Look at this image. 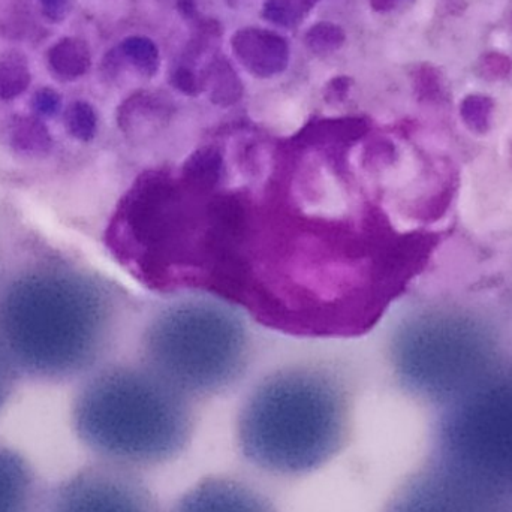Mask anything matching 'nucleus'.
I'll use <instances>...</instances> for the list:
<instances>
[{
	"label": "nucleus",
	"instance_id": "1",
	"mask_svg": "<svg viewBox=\"0 0 512 512\" xmlns=\"http://www.w3.org/2000/svg\"><path fill=\"white\" fill-rule=\"evenodd\" d=\"M408 155L363 119L215 135L159 165L137 221L161 294H206L294 336L354 337L396 298Z\"/></svg>",
	"mask_w": 512,
	"mask_h": 512
},
{
	"label": "nucleus",
	"instance_id": "2",
	"mask_svg": "<svg viewBox=\"0 0 512 512\" xmlns=\"http://www.w3.org/2000/svg\"><path fill=\"white\" fill-rule=\"evenodd\" d=\"M119 322L113 283L68 256H29L0 277V348L18 378H86L113 348Z\"/></svg>",
	"mask_w": 512,
	"mask_h": 512
},
{
	"label": "nucleus",
	"instance_id": "3",
	"mask_svg": "<svg viewBox=\"0 0 512 512\" xmlns=\"http://www.w3.org/2000/svg\"><path fill=\"white\" fill-rule=\"evenodd\" d=\"M354 411V390L336 370L321 364L280 367L243 399L237 448L249 466L268 477H307L349 447Z\"/></svg>",
	"mask_w": 512,
	"mask_h": 512
},
{
	"label": "nucleus",
	"instance_id": "4",
	"mask_svg": "<svg viewBox=\"0 0 512 512\" xmlns=\"http://www.w3.org/2000/svg\"><path fill=\"white\" fill-rule=\"evenodd\" d=\"M72 429L104 463L140 471L179 459L197 429L195 400L144 363L102 364L71 406Z\"/></svg>",
	"mask_w": 512,
	"mask_h": 512
},
{
	"label": "nucleus",
	"instance_id": "5",
	"mask_svg": "<svg viewBox=\"0 0 512 512\" xmlns=\"http://www.w3.org/2000/svg\"><path fill=\"white\" fill-rule=\"evenodd\" d=\"M177 297L147 322L143 363L191 399L227 393L251 360L245 313L210 295Z\"/></svg>",
	"mask_w": 512,
	"mask_h": 512
},
{
	"label": "nucleus",
	"instance_id": "6",
	"mask_svg": "<svg viewBox=\"0 0 512 512\" xmlns=\"http://www.w3.org/2000/svg\"><path fill=\"white\" fill-rule=\"evenodd\" d=\"M436 463L487 495L512 496V385L469 397L442 424Z\"/></svg>",
	"mask_w": 512,
	"mask_h": 512
},
{
	"label": "nucleus",
	"instance_id": "7",
	"mask_svg": "<svg viewBox=\"0 0 512 512\" xmlns=\"http://www.w3.org/2000/svg\"><path fill=\"white\" fill-rule=\"evenodd\" d=\"M45 512H162L158 498L131 469L90 465L54 487Z\"/></svg>",
	"mask_w": 512,
	"mask_h": 512
},
{
	"label": "nucleus",
	"instance_id": "8",
	"mask_svg": "<svg viewBox=\"0 0 512 512\" xmlns=\"http://www.w3.org/2000/svg\"><path fill=\"white\" fill-rule=\"evenodd\" d=\"M501 505L433 462L405 480L382 512H499Z\"/></svg>",
	"mask_w": 512,
	"mask_h": 512
},
{
	"label": "nucleus",
	"instance_id": "9",
	"mask_svg": "<svg viewBox=\"0 0 512 512\" xmlns=\"http://www.w3.org/2000/svg\"><path fill=\"white\" fill-rule=\"evenodd\" d=\"M170 512H279L270 496L236 475L204 477L183 493Z\"/></svg>",
	"mask_w": 512,
	"mask_h": 512
},
{
	"label": "nucleus",
	"instance_id": "10",
	"mask_svg": "<svg viewBox=\"0 0 512 512\" xmlns=\"http://www.w3.org/2000/svg\"><path fill=\"white\" fill-rule=\"evenodd\" d=\"M41 478L26 457L0 444V512H45Z\"/></svg>",
	"mask_w": 512,
	"mask_h": 512
},
{
	"label": "nucleus",
	"instance_id": "11",
	"mask_svg": "<svg viewBox=\"0 0 512 512\" xmlns=\"http://www.w3.org/2000/svg\"><path fill=\"white\" fill-rule=\"evenodd\" d=\"M493 101L489 96L469 95L463 99L460 113L465 122L475 129H486L493 113Z\"/></svg>",
	"mask_w": 512,
	"mask_h": 512
},
{
	"label": "nucleus",
	"instance_id": "12",
	"mask_svg": "<svg viewBox=\"0 0 512 512\" xmlns=\"http://www.w3.org/2000/svg\"><path fill=\"white\" fill-rule=\"evenodd\" d=\"M478 71L486 80H504L512 71V60L502 53H487L478 63Z\"/></svg>",
	"mask_w": 512,
	"mask_h": 512
},
{
	"label": "nucleus",
	"instance_id": "13",
	"mask_svg": "<svg viewBox=\"0 0 512 512\" xmlns=\"http://www.w3.org/2000/svg\"><path fill=\"white\" fill-rule=\"evenodd\" d=\"M18 375L14 367L6 358L5 352L0 348V411L5 408L6 403L11 399L17 385Z\"/></svg>",
	"mask_w": 512,
	"mask_h": 512
}]
</instances>
